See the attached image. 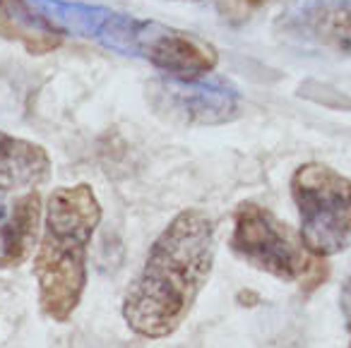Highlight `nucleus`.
I'll list each match as a JSON object with an SVG mask.
<instances>
[{
	"label": "nucleus",
	"mask_w": 351,
	"mask_h": 348,
	"mask_svg": "<svg viewBox=\"0 0 351 348\" xmlns=\"http://www.w3.org/2000/svg\"><path fill=\"white\" fill-rule=\"evenodd\" d=\"M101 216V202L87 183L60 185L46 199L34 276L41 312L53 322H68L82 303L89 243Z\"/></svg>",
	"instance_id": "2"
},
{
	"label": "nucleus",
	"mask_w": 351,
	"mask_h": 348,
	"mask_svg": "<svg viewBox=\"0 0 351 348\" xmlns=\"http://www.w3.org/2000/svg\"><path fill=\"white\" fill-rule=\"evenodd\" d=\"M339 305H341V312H344V319L351 329V276L344 281L341 286V298H339Z\"/></svg>",
	"instance_id": "11"
},
{
	"label": "nucleus",
	"mask_w": 351,
	"mask_h": 348,
	"mask_svg": "<svg viewBox=\"0 0 351 348\" xmlns=\"http://www.w3.org/2000/svg\"><path fill=\"white\" fill-rule=\"evenodd\" d=\"M291 197L298 209V233L317 257L351 247V180L327 164H303L291 175Z\"/></svg>",
	"instance_id": "5"
},
{
	"label": "nucleus",
	"mask_w": 351,
	"mask_h": 348,
	"mask_svg": "<svg viewBox=\"0 0 351 348\" xmlns=\"http://www.w3.org/2000/svg\"><path fill=\"white\" fill-rule=\"evenodd\" d=\"M274 34L298 49L351 58V0H301L279 15Z\"/></svg>",
	"instance_id": "7"
},
{
	"label": "nucleus",
	"mask_w": 351,
	"mask_h": 348,
	"mask_svg": "<svg viewBox=\"0 0 351 348\" xmlns=\"http://www.w3.org/2000/svg\"><path fill=\"white\" fill-rule=\"evenodd\" d=\"M51 156L41 145L0 130V269H17L36 247L44 219L41 185Z\"/></svg>",
	"instance_id": "3"
},
{
	"label": "nucleus",
	"mask_w": 351,
	"mask_h": 348,
	"mask_svg": "<svg viewBox=\"0 0 351 348\" xmlns=\"http://www.w3.org/2000/svg\"><path fill=\"white\" fill-rule=\"evenodd\" d=\"M147 99L156 116L181 125H221L241 113V94L224 77L200 79L154 77L147 84Z\"/></svg>",
	"instance_id": "6"
},
{
	"label": "nucleus",
	"mask_w": 351,
	"mask_h": 348,
	"mask_svg": "<svg viewBox=\"0 0 351 348\" xmlns=\"http://www.w3.org/2000/svg\"><path fill=\"white\" fill-rule=\"evenodd\" d=\"M183 3H195V0H183Z\"/></svg>",
	"instance_id": "12"
},
{
	"label": "nucleus",
	"mask_w": 351,
	"mask_h": 348,
	"mask_svg": "<svg viewBox=\"0 0 351 348\" xmlns=\"http://www.w3.org/2000/svg\"><path fill=\"white\" fill-rule=\"evenodd\" d=\"M349 348H351V343H349Z\"/></svg>",
	"instance_id": "13"
},
{
	"label": "nucleus",
	"mask_w": 351,
	"mask_h": 348,
	"mask_svg": "<svg viewBox=\"0 0 351 348\" xmlns=\"http://www.w3.org/2000/svg\"><path fill=\"white\" fill-rule=\"evenodd\" d=\"M132 55L145 58L156 70L176 79H200L212 75L219 60V53L210 41L152 20L137 22Z\"/></svg>",
	"instance_id": "8"
},
{
	"label": "nucleus",
	"mask_w": 351,
	"mask_h": 348,
	"mask_svg": "<svg viewBox=\"0 0 351 348\" xmlns=\"http://www.w3.org/2000/svg\"><path fill=\"white\" fill-rule=\"evenodd\" d=\"M265 0H221V10L226 12V17H243L250 15L253 10H258Z\"/></svg>",
	"instance_id": "10"
},
{
	"label": "nucleus",
	"mask_w": 351,
	"mask_h": 348,
	"mask_svg": "<svg viewBox=\"0 0 351 348\" xmlns=\"http://www.w3.org/2000/svg\"><path fill=\"white\" fill-rule=\"evenodd\" d=\"M217 226L202 209L178 212L152 243L123 298V319L142 338H166L186 322L212 276Z\"/></svg>",
	"instance_id": "1"
},
{
	"label": "nucleus",
	"mask_w": 351,
	"mask_h": 348,
	"mask_svg": "<svg viewBox=\"0 0 351 348\" xmlns=\"http://www.w3.org/2000/svg\"><path fill=\"white\" fill-rule=\"evenodd\" d=\"M229 245L248 266L303 290H315L327 279L325 257L313 255L301 233L258 202H241L236 207Z\"/></svg>",
	"instance_id": "4"
},
{
	"label": "nucleus",
	"mask_w": 351,
	"mask_h": 348,
	"mask_svg": "<svg viewBox=\"0 0 351 348\" xmlns=\"http://www.w3.org/2000/svg\"><path fill=\"white\" fill-rule=\"evenodd\" d=\"M0 36L25 46L32 55H46L65 41L63 32L51 25L29 0H0Z\"/></svg>",
	"instance_id": "9"
}]
</instances>
